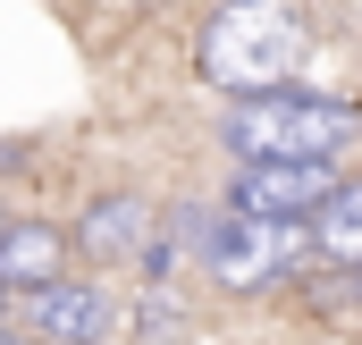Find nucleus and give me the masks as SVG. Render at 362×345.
Returning a JSON list of instances; mask_svg holds the SVG:
<instances>
[{
    "label": "nucleus",
    "mask_w": 362,
    "mask_h": 345,
    "mask_svg": "<svg viewBox=\"0 0 362 345\" xmlns=\"http://www.w3.org/2000/svg\"><path fill=\"white\" fill-rule=\"evenodd\" d=\"M303 51H312V25H303L295 0H228L202 25V76L228 101L286 93V76L303 68Z\"/></svg>",
    "instance_id": "nucleus-1"
},
{
    "label": "nucleus",
    "mask_w": 362,
    "mask_h": 345,
    "mask_svg": "<svg viewBox=\"0 0 362 345\" xmlns=\"http://www.w3.org/2000/svg\"><path fill=\"white\" fill-rule=\"evenodd\" d=\"M362 135V110L346 101H312V93H262V101H228V152L245 160H337Z\"/></svg>",
    "instance_id": "nucleus-2"
},
{
    "label": "nucleus",
    "mask_w": 362,
    "mask_h": 345,
    "mask_svg": "<svg viewBox=\"0 0 362 345\" xmlns=\"http://www.w3.org/2000/svg\"><path fill=\"white\" fill-rule=\"evenodd\" d=\"M211 278L219 286H245V295H262L278 286L286 269H303L312 261V236H303V219H211Z\"/></svg>",
    "instance_id": "nucleus-3"
},
{
    "label": "nucleus",
    "mask_w": 362,
    "mask_h": 345,
    "mask_svg": "<svg viewBox=\"0 0 362 345\" xmlns=\"http://www.w3.org/2000/svg\"><path fill=\"white\" fill-rule=\"evenodd\" d=\"M337 194L329 160H245L236 169V211L245 219H312Z\"/></svg>",
    "instance_id": "nucleus-4"
},
{
    "label": "nucleus",
    "mask_w": 362,
    "mask_h": 345,
    "mask_svg": "<svg viewBox=\"0 0 362 345\" xmlns=\"http://www.w3.org/2000/svg\"><path fill=\"white\" fill-rule=\"evenodd\" d=\"M76 245L93 261H127V253H152V202L144 194H101L76 228Z\"/></svg>",
    "instance_id": "nucleus-5"
},
{
    "label": "nucleus",
    "mask_w": 362,
    "mask_h": 345,
    "mask_svg": "<svg viewBox=\"0 0 362 345\" xmlns=\"http://www.w3.org/2000/svg\"><path fill=\"white\" fill-rule=\"evenodd\" d=\"M101 320H110L101 286H34V295H25V329H34V337L93 345V337H101Z\"/></svg>",
    "instance_id": "nucleus-6"
},
{
    "label": "nucleus",
    "mask_w": 362,
    "mask_h": 345,
    "mask_svg": "<svg viewBox=\"0 0 362 345\" xmlns=\"http://www.w3.org/2000/svg\"><path fill=\"white\" fill-rule=\"evenodd\" d=\"M59 261H68V236L42 228V219H8L0 228V286H59Z\"/></svg>",
    "instance_id": "nucleus-7"
},
{
    "label": "nucleus",
    "mask_w": 362,
    "mask_h": 345,
    "mask_svg": "<svg viewBox=\"0 0 362 345\" xmlns=\"http://www.w3.org/2000/svg\"><path fill=\"white\" fill-rule=\"evenodd\" d=\"M303 236H312V253H320V261L362 269V185H337V194L303 219Z\"/></svg>",
    "instance_id": "nucleus-8"
},
{
    "label": "nucleus",
    "mask_w": 362,
    "mask_h": 345,
    "mask_svg": "<svg viewBox=\"0 0 362 345\" xmlns=\"http://www.w3.org/2000/svg\"><path fill=\"white\" fill-rule=\"evenodd\" d=\"M0 345H25V337H17V329H0Z\"/></svg>",
    "instance_id": "nucleus-9"
},
{
    "label": "nucleus",
    "mask_w": 362,
    "mask_h": 345,
    "mask_svg": "<svg viewBox=\"0 0 362 345\" xmlns=\"http://www.w3.org/2000/svg\"><path fill=\"white\" fill-rule=\"evenodd\" d=\"M0 228H8V219H0Z\"/></svg>",
    "instance_id": "nucleus-10"
}]
</instances>
